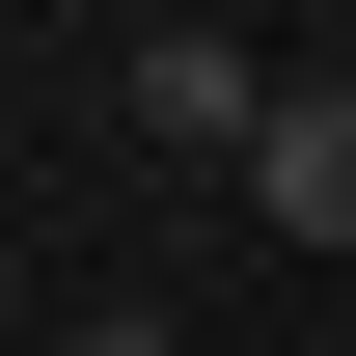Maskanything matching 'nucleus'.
<instances>
[{
  "label": "nucleus",
  "instance_id": "2",
  "mask_svg": "<svg viewBox=\"0 0 356 356\" xmlns=\"http://www.w3.org/2000/svg\"><path fill=\"white\" fill-rule=\"evenodd\" d=\"M137 137L247 165V137H274V55H247V28H165V55H137Z\"/></svg>",
  "mask_w": 356,
  "mask_h": 356
},
{
  "label": "nucleus",
  "instance_id": "3",
  "mask_svg": "<svg viewBox=\"0 0 356 356\" xmlns=\"http://www.w3.org/2000/svg\"><path fill=\"white\" fill-rule=\"evenodd\" d=\"M55 356H165V302H137V329H55Z\"/></svg>",
  "mask_w": 356,
  "mask_h": 356
},
{
  "label": "nucleus",
  "instance_id": "1",
  "mask_svg": "<svg viewBox=\"0 0 356 356\" xmlns=\"http://www.w3.org/2000/svg\"><path fill=\"white\" fill-rule=\"evenodd\" d=\"M247 220H274V247H356V83H274V137H247Z\"/></svg>",
  "mask_w": 356,
  "mask_h": 356
}]
</instances>
